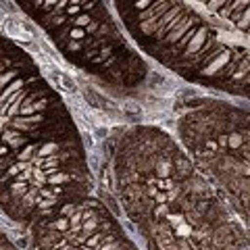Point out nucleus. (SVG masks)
Listing matches in <instances>:
<instances>
[{"mask_svg": "<svg viewBox=\"0 0 250 250\" xmlns=\"http://www.w3.org/2000/svg\"><path fill=\"white\" fill-rule=\"evenodd\" d=\"M54 250H71V248H67V246H61V248H59V246H57Z\"/></svg>", "mask_w": 250, "mask_h": 250, "instance_id": "20e7f679", "label": "nucleus"}, {"mask_svg": "<svg viewBox=\"0 0 250 250\" xmlns=\"http://www.w3.org/2000/svg\"><path fill=\"white\" fill-rule=\"evenodd\" d=\"M210 242H213V246L215 248H225V246H229V244H233V233H231V229L228 228V225H221V228H217L215 231H213V236H210Z\"/></svg>", "mask_w": 250, "mask_h": 250, "instance_id": "f257e3e1", "label": "nucleus"}, {"mask_svg": "<svg viewBox=\"0 0 250 250\" xmlns=\"http://www.w3.org/2000/svg\"><path fill=\"white\" fill-rule=\"evenodd\" d=\"M61 236L57 231H46L44 238H40V250H54L59 246Z\"/></svg>", "mask_w": 250, "mask_h": 250, "instance_id": "f03ea898", "label": "nucleus"}, {"mask_svg": "<svg viewBox=\"0 0 250 250\" xmlns=\"http://www.w3.org/2000/svg\"><path fill=\"white\" fill-rule=\"evenodd\" d=\"M175 250H192V248H190V244H188L186 240H177V248Z\"/></svg>", "mask_w": 250, "mask_h": 250, "instance_id": "7ed1b4c3", "label": "nucleus"}]
</instances>
